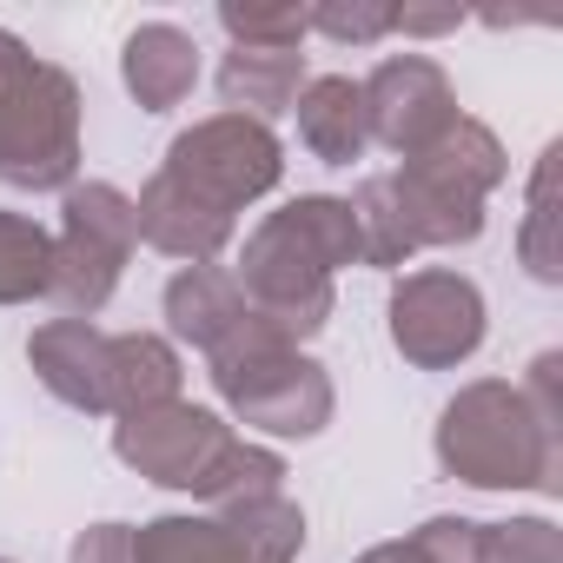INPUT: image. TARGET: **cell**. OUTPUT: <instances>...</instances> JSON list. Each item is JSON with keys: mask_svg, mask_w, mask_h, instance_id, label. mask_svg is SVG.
I'll list each match as a JSON object with an SVG mask.
<instances>
[{"mask_svg": "<svg viewBox=\"0 0 563 563\" xmlns=\"http://www.w3.org/2000/svg\"><path fill=\"white\" fill-rule=\"evenodd\" d=\"M306 550V510L278 490L239 510L153 517L133 530V563H292Z\"/></svg>", "mask_w": 563, "mask_h": 563, "instance_id": "cell-6", "label": "cell"}, {"mask_svg": "<svg viewBox=\"0 0 563 563\" xmlns=\"http://www.w3.org/2000/svg\"><path fill=\"white\" fill-rule=\"evenodd\" d=\"M484 563H563V530L550 517L484 523Z\"/></svg>", "mask_w": 563, "mask_h": 563, "instance_id": "cell-25", "label": "cell"}, {"mask_svg": "<svg viewBox=\"0 0 563 563\" xmlns=\"http://www.w3.org/2000/svg\"><path fill=\"white\" fill-rule=\"evenodd\" d=\"M306 54H252V47H232L219 60V100L225 113H245L258 126H272L278 113H292L299 87H306Z\"/></svg>", "mask_w": 563, "mask_h": 563, "instance_id": "cell-18", "label": "cell"}, {"mask_svg": "<svg viewBox=\"0 0 563 563\" xmlns=\"http://www.w3.org/2000/svg\"><path fill=\"white\" fill-rule=\"evenodd\" d=\"M27 365H34V378L67 411L107 418V332L100 325H87V319H47V325H34Z\"/></svg>", "mask_w": 563, "mask_h": 563, "instance_id": "cell-13", "label": "cell"}, {"mask_svg": "<svg viewBox=\"0 0 563 563\" xmlns=\"http://www.w3.org/2000/svg\"><path fill=\"white\" fill-rule=\"evenodd\" d=\"M140 245V212L113 179H74L60 192V232L47 265V306L60 319H100L120 292V272Z\"/></svg>", "mask_w": 563, "mask_h": 563, "instance_id": "cell-5", "label": "cell"}, {"mask_svg": "<svg viewBox=\"0 0 563 563\" xmlns=\"http://www.w3.org/2000/svg\"><path fill=\"white\" fill-rule=\"evenodd\" d=\"M278 490H286V457L265 451V444H245V438H232L212 457V471L192 484V497L206 510H239V504H258V497H278Z\"/></svg>", "mask_w": 563, "mask_h": 563, "instance_id": "cell-19", "label": "cell"}, {"mask_svg": "<svg viewBox=\"0 0 563 563\" xmlns=\"http://www.w3.org/2000/svg\"><path fill=\"white\" fill-rule=\"evenodd\" d=\"M47 265H54V232L21 212H0V306L47 299Z\"/></svg>", "mask_w": 563, "mask_h": 563, "instance_id": "cell-22", "label": "cell"}, {"mask_svg": "<svg viewBox=\"0 0 563 563\" xmlns=\"http://www.w3.org/2000/svg\"><path fill=\"white\" fill-rule=\"evenodd\" d=\"M179 352L159 332H107V411L133 418L179 398Z\"/></svg>", "mask_w": 563, "mask_h": 563, "instance_id": "cell-17", "label": "cell"}, {"mask_svg": "<svg viewBox=\"0 0 563 563\" xmlns=\"http://www.w3.org/2000/svg\"><path fill=\"white\" fill-rule=\"evenodd\" d=\"M345 206H352V219H358V265L398 272V265L418 252V239H411V225H405V206H398V192H391V173H372Z\"/></svg>", "mask_w": 563, "mask_h": 563, "instance_id": "cell-21", "label": "cell"}, {"mask_svg": "<svg viewBox=\"0 0 563 563\" xmlns=\"http://www.w3.org/2000/svg\"><path fill=\"white\" fill-rule=\"evenodd\" d=\"M120 80L140 100V113H173L199 87V41L173 21H146L120 47Z\"/></svg>", "mask_w": 563, "mask_h": 563, "instance_id": "cell-14", "label": "cell"}, {"mask_svg": "<svg viewBox=\"0 0 563 563\" xmlns=\"http://www.w3.org/2000/svg\"><path fill=\"white\" fill-rule=\"evenodd\" d=\"M133 212H140V239H146L153 252L179 258V265H212V258L232 245V232H239V219H232L225 206H212L206 192H192V186L173 179L166 166L140 186Z\"/></svg>", "mask_w": 563, "mask_h": 563, "instance_id": "cell-11", "label": "cell"}, {"mask_svg": "<svg viewBox=\"0 0 563 563\" xmlns=\"http://www.w3.org/2000/svg\"><path fill=\"white\" fill-rule=\"evenodd\" d=\"M411 550L424 563H484V523H471V517H431L411 537Z\"/></svg>", "mask_w": 563, "mask_h": 563, "instance_id": "cell-26", "label": "cell"}, {"mask_svg": "<svg viewBox=\"0 0 563 563\" xmlns=\"http://www.w3.org/2000/svg\"><path fill=\"white\" fill-rule=\"evenodd\" d=\"M391 192H398V206H405V225H411L418 252H424V245L451 252V245H471V239L484 232V199L464 192L457 179H444V173L424 166V159H405V166L391 173Z\"/></svg>", "mask_w": 563, "mask_h": 563, "instance_id": "cell-16", "label": "cell"}, {"mask_svg": "<svg viewBox=\"0 0 563 563\" xmlns=\"http://www.w3.org/2000/svg\"><path fill=\"white\" fill-rule=\"evenodd\" d=\"M166 173L239 219L252 199H265L278 179H286V146H278L272 126H258L245 113H212V120H192L166 146Z\"/></svg>", "mask_w": 563, "mask_h": 563, "instance_id": "cell-7", "label": "cell"}, {"mask_svg": "<svg viewBox=\"0 0 563 563\" xmlns=\"http://www.w3.org/2000/svg\"><path fill=\"white\" fill-rule=\"evenodd\" d=\"M306 27L339 47H378L391 34V0H319L306 8Z\"/></svg>", "mask_w": 563, "mask_h": 563, "instance_id": "cell-24", "label": "cell"}, {"mask_svg": "<svg viewBox=\"0 0 563 563\" xmlns=\"http://www.w3.org/2000/svg\"><path fill=\"white\" fill-rule=\"evenodd\" d=\"M358 563H424V556H418L411 543H378V550H365Z\"/></svg>", "mask_w": 563, "mask_h": 563, "instance_id": "cell-29", "label": "cell"}, {"mask_svg": "<svg viewBox=\"0 0 563 563\" xmlns=\"http://www.w3.org/2000/svg\"><path fill=\"white\" fill-rule=\"evenodd\" d=\"M339 265H358V219L345 199L306 192L252 225L232 278L265 332H278L286 345H306L325 332V319L339 306V292H332Z\"/></svg>", "mask_w": 563, "mask_h": 563, "instance_id": "cell-1", "label": "cell"}, {"mask_svg": "<svg viewBox=\"0 0 563 563\" xmlns=\"http://www.w3.org/2000/svg\"><path fill=\"white\" fill-rule=\"evenodd\" d=\"M464 21H471L464 8H418V0L391 8V34H411V41H444V34H457Z\"/></svg>", "mask_w": 563, "mask_h": 563, "instance_id": "cell-27", "label": "cell"}, {"mask_svg": "<svg viewBox=\"0 0 563 563\" xmlns=\"http://www.w3.org/2000/svg\"><path fill=\"white\" fill-rule=\"evenodd\" d=\"M438 464L471 490H556L563 477V424L537 418L530 398L504 378L464 385L438 418Z\"/></svg>", "mask_w": 563, "mask_h": 563, "instance_id": "cell-2", "label": "cell"}, {"mask_svg": "<svg viewBox=\"0 0 563 563\" xmlns=\"http://www.w3.org/2000/svg\"><path fill=\"white\" fill-rule=\"evenodd\" d=\"M391 345L418 372H451L484 345V292L451 265L405 272L391 286Z\"/></svg>", "mask_w": 563, "mask_h": 563, "instance_id": "cell-8", "label": "cell"}, {"mask_svg": "<svg viewBox=\"0 0 563 563\" xmlns=\"http://www.w3.org/2000/svg\"><path fill=\"white\" fill-rule=\"evenodd\" d=\"M556 159L563 146H543L537 173H530V206H523V232H517V252L530 265L537 286H563V206H556Z\"/></svg>", "mask_w": 563, "mask_h": 563, "instance_id": "cell-20", "label": "cell"}, {"mask_svg": "<svg viewBox=\"0 0 563 563\" xmlns=\"http://www.w3.org/2000/svg\"><path fill=\"white\" fill-rule=\"evenodd\" d=\"M219 27L232 47L252 54H299L306 47V8H245V0H219Z\"/></svg>", "mask_w": 563, "mask_h": 563, "instance_id": "cell-23", "label": "cell"}, {"mask_svg": "<svg viewBox=\"0 0 563 563\" xmlns=\"http://www.w3.org/2000/svg\"><path fill=\"white\" fill-rule=\"evenodd\" d=\"M0 563H14V556H0Z\"/></svg>", "mask_w": 563, "mask_h": 563, "instance_id": "cell-30", "label": "cell"}, {"mask_svg": "<svg viewBox=\"0 0 563 563\" xmlns=\"http://www.w3.org/2000/svg\"><path fill=\"white\" fill-rule=\"evenodd\" d=\"M67 563H133V523H93V530H80Z\"/></svg>", "mask_w": 563, "mask_h": 563, "instance_id": "cell-28", "label": "cell"}, {"mask_svg": "<svg viewBox=\"0 0 563 563\" xmlns=\"http://www.w3.org/2000/svg\"><path fill=\"white\" fill-rule=\"evenodd\" d=\"M358 93H365L372 146H385L398 159H418L424 146H438L457 126V87H451V74L431 54H391V60H378L372 80H358Z\"/></svg>", "mask_w": 563, "mask_h": 563, "instance_id": "cell-9", "label": "cell"}, {"mask_svg": "<svg viewBox=\"0 0 563 563\" xmlns=\"http://www.w3.org/2000/svg\"><path fill=\"white\" fill-rule=\"evenodd\" d=\"M212 365V391L225 398V411L245 424V431H265V438H319L332 424V378L319 358H306L299 345H286L278 332H265L252 319V332L239 345H225Z\"/></svg>", "mask_w": 563, "mask_h": 563, "instance_id": "cell-4", "label": "cell"}, {"mask_svg": "<svg viewBox=\"0 0 563 563\" xmlns=\"http://www.w3.org/2000/svg\"><path fill=\"white\" fill-rule=\"evenodd\" d=\"M225 444H232V424L206 405H186V398L133 411V418L113 424V457L126 471H140L146 484H159V490H192Z\"/></svg>", "mask_w": 563, "mask_h": 563, "instance_id": "cell-10", "label": "cell"}, {"mask_svg": "<svg viewBox=\"0 0 563 563\" xmlns=\"http://www.w3.org/2000/svg\"><path fill=\"white\" fill-rule=\"evenodd\" d=\"M80 173V80L0 27V186L67 192Z\"/></svg>", "mask_w": 563, "mask_h": 563, "instance_id": "cell-3", "label": "cell"}, {"mask_svg": "<svg viewBox=\"0 0 563 563\" xmlns=\"http://www.w3.org/2000/svg\"><path fill=\"white\" fill-rule=\"evenodd\" d=\"M299 113V146L319 166H352L372 153V126H365V93L352 74H312L292 100Z\"/></svg>", "mask_w": 563, "mask_h": 563, "instance_id": "cell-15", "label": "cell"}, {"mask_svg": "<svg viewBox=\"0 0 563 563\" xmlns=\"http://www.w3.org/2000/svg\"><path fill=\"white\" fill-rule=\"evenodd\" d=\"M166 325L192 352L219 358L225 345H239L252 332V306H245L232 272H219V265H179L166 278Z\"/></svg>", "mask_w": 563, "mask_h": 563, "instance_id": "cell-12", "label": "cell"}]
</instances>
